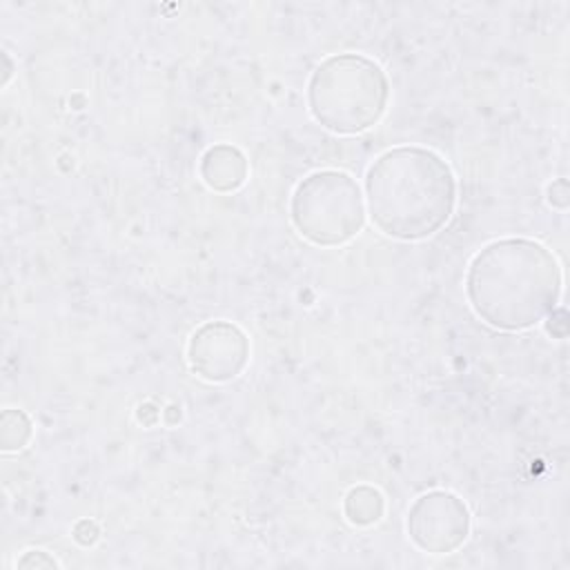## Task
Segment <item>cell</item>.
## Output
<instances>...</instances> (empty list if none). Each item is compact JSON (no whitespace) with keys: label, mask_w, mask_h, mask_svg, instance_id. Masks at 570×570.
I'll use <instances>...</instances> for the list:
<instances>
[{"label":"cell","mask_w":570,"mask_h":570,"mask_svg":"<svg viewBox=\"0 0 570 570\" xmlns=\"http://www.w3.org/2000/svg\"><path fill=\"white\" fill-rule=\"evenodd\" d=\"M385 499L374 485H354L343 499V512L352 525H372L383 517Z\"/></svg>","instance_id":"8"},{"label":"cell","mask_w":570,"mask_h":570,"mask_svg":"<svg viewBox=\"0 0 570 570\" xmlns=\"http://www.w3.org/2000/svg\"><path fill=\"white\" fill-rule=\"evenodd\" d=\"M289 218L296 232L321 247L352 240L365 225V200L358 183L336 169L305 176L289 200Z\"/></svg>","instance_id":"4"},{"label":"cell","mask_w":570,"mask_h":570,"mask_svg":"<svg viewBox=\"0 0 570 570\" xmlns=\"http://www.w3.org/2000/svg\"><path fill=\"white\" fill-rule=\"evenodd\" d=\"M474 314L494 330L521 332L541 323L559 303L561 267L530 238H499L474 254L465 274Z\"/></svg>","instance_id":"1"},{"label":"cell","mask_w":570,"mask_h":570,"mask_svg":"<svg viewBox=\"0 0 570 570\" xmlns=\"http://www.w3.org/2000/svg\"><path fill=\"white\" fill-rule=\"evenodd\" d=\"M198 174L209 189L227 194L243 187L249 174V165L238 147L218 142L205 149V154L200 156Z\"/></svg>","instance_id":"7"},{"label":"cell","mask_w":570,"mask_h":570,"mask_svg":"<svg viewBox=\"0 0 570 570\" xmlns=\"http://www.w3.org/2000/svg\"><path fill=\"white\" fill-rule=\"evenodd\" d=\"M568 196H570V191H568V180L566 178H559L548 187V203L557 209L568 207V200H570Z\"/></svg>","instance_id":"11"},{"label":"cell","mask_w":570,"mask_h":570,"mask_svg":"<svg viewBox=\"0 0 570 570\" xmlns=\"http://www.w3.org/2000/svg\"><path fill=\"white\" fill-rule=\"evenodd\" d=\"M33 434L31 419L22 410H4L0 416V448L2 452L22 450Z\"/></svg>","instance_id":"9"},{"label":"cell","mask_w":570,"mask_h":570,"mask_svg":"<svg viewBox=\"0 0 570 570\" xmlns=\"http://www.w3.org/2000/svg\"><path fill=\"white\" fill-rule=\"evenodd\" d=\"M187 361L191 372L209 383L232 381L249 361V338L232 321H207L191 334Z\"/></svg>","instance_id":"6"},{"label":"cell","mask_w":570,"mask_h":570,"mask_svg":"<svg viewBox=\"0 0 570 570\" xmlns=\"http://www.w3.org/2000/svg\"><path fill=\"white\" fill-rule=\"evenodd\" d=\"M365 198L372 223L385 236L421 240L450 220L456 180L436 151L405 145L383 151L370 165Z\"/></svg>","instance_id":"2"},{"label":"cell","mask_w":570,"mask_h":570,"mask_svg":"<svg viewBox=\"0 0 570 570\" xmlns=\"http://www.w3.org/2000/svg\"><path fill=\"white\" fill-rule=\"evenodd\" d=\"M16 566L18 568H58V561L49 552H45V550H27L18 559Z\"/></svg>","instance_id":"10"},{"label":"cell","mask_w":570,"mask_h":570,"mask_svg":"<svg viewBox=\"0 0 570 570\" xmlns=\"http://www.w3.org/2000/svg\"><path fill=\"white\" fill-rule=\"evenodd\" d=\"M470 525L468 505L448 490H432L414 499L405 521L412 543L428 554L459 550L470 534Z\"/></svg>","instance_id":"5"},{"label":"cell","mask_w":570,"mask_h":570,"mask_svg":"<svg viewBox=\"0 0 570 570\" xmlns=\"http://www.w3.org/2000/svg\"><path fill=\"white\" fill-rule=\"evenodd\" d=\"M73 539L80 543V546H91L96 539H98V525L94 521H78L76 528H73Z\"/></svg>","instance_id":"12"},{"label":"cell","mask_w":570,"mask_h":570,"mask_svg":"<svg viewBox=\"0 0 570 570\" xmlns=\"http://www.w3.org/2000/svg\"><path fill=\"white\" fill-rule=\"evenodd\" d=\"M390 82L379 62L363 53H334L309 76L307 107L332 134L352 136L374 127L385 114Z\"/></svg>","instance_id":"3"}]
</instances>
